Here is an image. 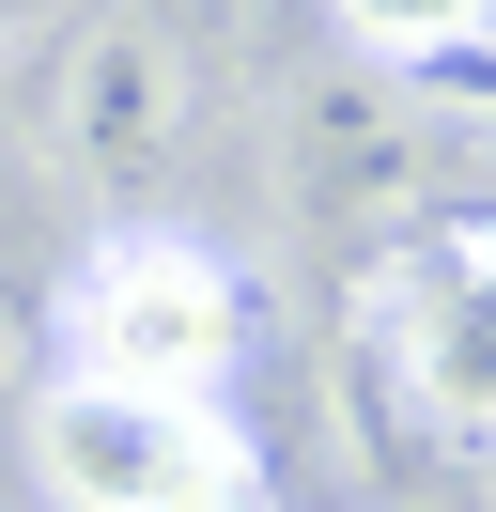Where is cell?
<instances>
[{
	"label": "cell",
	"instance_id": "1",
	"mask_svg": "<svg viewBox=\"0 0 496 512\" xmlns=\"http://www.w3.org/2000/svg\"><path fill=\"white\" fill-rule=\"evenodd\" d=\"M248 280L186 218H109L47 280V388H140V404H233Z\"/></svg>",
	"mask_w": 496,
	"mask_h": 512
},
{
	"label": "cell",
	"instance_id": "2",
	"mask_svg": "<svg viewBox=\"0 0 496 512\" xmlns=\"http://www.w3.org/2000/svg\"><path fill=\"white\" fill-rule=\"evenodd\" d=\"M47 512H264V450L233 404H140V388H31L16 419Z\"/></svg>",
	"mask_w": 496,
	"mask_h": 512
},
{
	"label": "cell",
	"instance_id": "3",
	"mask_svg": "<svg viewBox=\"0 0 496 512\" xmlns=\"http://www.w3.org/2000/svg\"><path fill=\"white\" fill-rule=\"evenodd\" d=\"M372 357L434 435H496V218H419L372 249Z\"/></svg>",
	"mask_w": 496,
	"mask_h": 512
},
{
	"label": "cell",
	"instance_id": "4",
	"mask_svg": "<svg viewBox=\"0 0 496 512\" xmlns=\"http://www.w3.org/2000/svg\"><path fill=\"white\" fill-rule=\"evenodd\" d=\"M171 140H186V32L171 16H93L78 63H62V171L140 187Z\"/></svg>",
	"mask_w": 496,
	"mask_h": 512
},
{
	"label": "cell",
	"instance_id": "5",
	"mask_svg": "<svg viewBox=\"0 0 496 512\" xmlns=\"http://www.w3.org/2000/svg\"><path fill=\"white\" fill-rule=\"evenodd\" d=\"M326 32L357 47V63H450V47H481L496 32V0H326Z\"/></svg>",
	"mask_w": 496,
	"mask_h": 512
}]
</instances>
